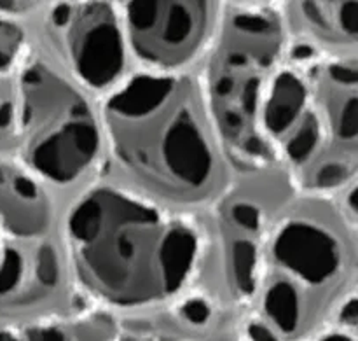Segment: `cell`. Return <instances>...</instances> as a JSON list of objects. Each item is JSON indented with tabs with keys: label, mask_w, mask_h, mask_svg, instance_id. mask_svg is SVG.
Returning a JSON list of instances; mask_svg holds the SVG:
<instances>
[{
	"label": "cell",
	"mask_w": 358,
	"mask_h": 341,
	"mask_svg": "<svg viewBox=\"0 0 358 341\" xmlns=\"http://www.w3.org/2000/svg\"><path fill=\"white\" fill-rule=\"evenodd\" d=\"M58 233L77 293L110 314L159 310L199 280L205 224L198 214L103 174L69 196Z\"/></svg>",
	"instance_id": "1"
},
{
	"label": "cell",
	"mask_w": 358,
	"mask_h": 341,
	"mask_svg": "<svg viewBox=\"0 0 358 341\" xmlns=\"http://www.w3.org/2000/svg\"><path fill=\"white\" fill-rule=\"evenodd\" d=\"M98 100L100 174L187 212H206L234 179L198 69L133 67Z\"/></svg>",
	"instance_id": "2"
},
{
	"label": "cell",
	"mask_w": 358,
	"mask_h": 341,
	"mask_svg": "<svg viewBox=\"0 0 358 341\" xmlns=\"http://www.w3.org/2000/svg\"><path fill=\"white\" fill-rule=\"evenodd\" d=\"M357 184L345 191H299L283 200L261 242L247 333L303 340L332 324L357 296Z\"/></svg>",
	"instance_id": "3"
},
{
	"label": "cell",
	"mask_w": 358,
	"mask_h": 341,
	"mask_svg": "<svg viewBox=\"0 0 358 341\" xmlns=\"http://www.w3.org/2000/svg\"><path fill=\"white\" fill-rule=\"evenodd\" d=\"M290 48L276 4H229L196 67L234 175L283 168L259 135L257 111L269 76Z\"/></svg>",
	"instance_id": "4"
},
{
	"label": "cell",
	"mask_w": 358,
	"mask_h": 341,
	"mask_svg": "<svg viewBox=\"0 0 358 341\" xmlns=\"http://www.w3.org/2000/svg\"><path fill=\"white\" fill-rule=\"evenodd\" d=\"M56 195H72L101 172L98 100L45 49L28 51L14 72L9 154Z\"/></svg>",
	"instance_id": "5"
},
{
	"label": "cell",
	"mask_w": 358,
	"mask_h": 341,
	"mask_svg": "<svg viewBox=\"0 0 358 341\" xmlns=\"http://www.w3.org/2000/svg\"><path fill=\"white\" fill-rule=\"evenodd\" d=\"M45 39V51L96 98L133 69L114 0H55Z\"/></svg>",
	"instance_id": "6"
},
{
	"label": "cell",
	"mask_w": 358,
	"mask_h": 341,
	"mask_svg": "<svg viewBox=\"0 0 358 341\" xmlns=\"http://www.w3.org/2000/svg\"><path fill=\"white\" fill-rule=\"evenodd\" d=\"M117 6L133 67L164 72L196 69L222 16L220 0H122Z\"/></svg>",
	"instance_id": "7"
},
{
	"label": "cell",
	"mask_w": 358,
	"mask_h": 341,
	"mask_svg": "<svg viewBox=\"0 0 358 341\" xmlns=\"http://www.w3.org/2000/svg\"><path fill=\"white\" fill-rule=\"evenodd\" d=\"M72 293L77 289L59 233L0 240V329L56 317Z\"/></svg>",
	"instance_id": "8"
},
{
	"label": "cell",
	"mask_w": 358,
	"mask_h": 341,
	"mask_svg": "<svg viewBox=\"0 0 358 341\" xmlns=\"http://www.w3.org/2000/svg\"><path fill=\"white\" fill-rule=\"evenodd\" d=\"M56 193L13 156L0 154V240L58 235Z\"/></svg>",
	"instance_id": "9"
},
{
	"label": "cell",
	"mask_w": 358,
	"mask_h": 341,
	"mask_svg": "<svg viewBox=\"0 0 358 341\" xmlns=\"http://www.w3.org/2000/svg\"><path fill=\"white\" fill-rule=\"evenodd\" d=\"M292 44L320 55H353L358 46V0H280Z\"/></svg>",
	"instance_id": "10"
},
{
	"label": "cell",
	"mask_w": 358,
	"mask_h": 341,
	"mask_svg": "<svg viewBox=\"0 0 358 341\" xmlns=\"http://www.w3.org/2000/svg\"><path fill=\"white\" fill-rule=\"evenodd\" d=\"M45 0H0V14L21 20L44 6Z\"/></svg>",
	"instance_id": "11"
},
{
	"label": "cell",
	"mask_w": 358,
	"mask_h": 341,
	"mask_svg": "<svg viewBox=\"0 0 358 341\" xmlns=\"http://www.w3.org/2000/svg\"><path fill=\"white\" fill-rule=\"evenodd\" d=\"M229 4H255V2H266V0H227Z\"/></svg>",
	"instance_id": "12"
}]
</instances>
